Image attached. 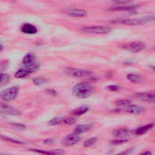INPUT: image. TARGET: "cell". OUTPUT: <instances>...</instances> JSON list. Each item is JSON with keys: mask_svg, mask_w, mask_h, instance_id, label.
I'll list each match as a JSON object with an SVG mask.
<instances>
[{"mask_svg": "<svg viewBox=\"0 0 155 155\" xmlns=\"http://www.w3.org/2000/svg\"><path fill=\"white\" fill-rule=\"evenodd\" d=\"M63 120H64V118L62 117H56V118H53L51 119L48 124L49 126H57V125H60V124H63Z\"/></svg>", "mask_w": 155, "mask_h": 155, "instance_id": "23", "label": "cell"}, {"mask_svg": "<svg viewBox=\"0 0 155 155\" xmlns=\"http://www.w3.org/2000/svg\"><path fill=\"white\" fill-rule=\"evenodd\" d=\"M0 140H5V141L9 142V143H14V144H25V142L22 141V140H17V139H13V138H9L8 136L3 135V134H0Z\"/></svg>", "mask_w": 155, "mask_h": 155, "instance_id": "22", "label": "cell"}, {"mask_svg": "<svg viewBox=\"0 0 155 155\" xmlns=\"http://www.w3.org/2000/svg\"><path fill=\"white\" fill-rule=\"evenodd\" d=\"M72 94L78 99H87L92 94V88L88 82H81L72 88Z\"/></svg>", "mask_w": 155, "mask_h": 155, "instance_id": "1", "label": "cell"}, {"mask_svg": "<svg viewBox=\"0 0 155 155\" xmlns=\"http://www.w3.org/2000/svg\"><path fill=\"white\" fill-rule=\"evenodd\" d=\"M89 110H90V108L88 106H81V107H78V108L74 109L73 110H71L70 114L75 117H79V116H82V115L86 114L89 111Z\"/></svg>", "mask_w": 155, "mask_h": 155, "instance_id": "20", "label": "cell"}, {"mask_svg": "<svg viewBox=\"0 0 155 155\" xmlns=\"http://www.w3.org/2000/svg\"><path fill=\"white\" fill-rule=\"evenodd\" d=\"M97 140H98V139H97L96 137L90 138V139H88V140H86L84 141L83 146H84V147H86V148H88V147H91V146H93V145L97 142Z\"/></svg>", "mask_w": 155, "mask_h": 155, "instance_id": "28", "label": "cell"}, {"mask_svg": "<svg viewBox=\"0 0 155 155\" xmlns=\"http://www.w3.org/2000/svg\"><path fill=\"white\" fill-rule=\"evenodd\" d=\"M140 7V5H122V6H115L110 8L111 11H133L137 9Z\"/></svg>", "mask_w": 155, "mask_h": 155, "instance_id": "16", "label": "cell"}, {"mask_svg": "<svg viewBox=\"0 0 155 155\" xmlns=\"http://www.w3.org/2000/svg\"><path fill=\"white\" fill-rule=\"evenodd\" d=\"M38 68H39V64L37 62L24 65L21 68L17 70V72L15 73V78H17V79H25V78L28 77L33 72L37 71Z\"/></svg>", "mask_w": 155, "mask_h": 155, "instance_id": "2", "label": "cell"}, {"mask_svg": "<svg viewBox=\"0 0 155 155\" xmlns=\"http://www.w3.org/2000/svg\"><path fill=\"white\" fill-rule=\"evenodd\" d=\"M29 151L35 152L39 155H63V150H39V149H29Z\"/></svg>", "mask_w": 155, "mask_h": 155, "instance_id": "10", "label": "cell"}, {"mask_svg": "<svg viewBox=\"0 0 155 155\" xmlns=\"http://www.w3.org/2000/svg\"><path fill=\"white\" fill-rule=\"evenodd\" d=\"M81 30L88 34H100L105 35L111 32V28L108 26H86L81 28Z\"/></svg>", "mask_w": 155, "mask_h": 155, "instance_id": "4", "label": "cell"}, {"mask_svg": "<svg viewBox=\"0 0 155 155\" xmlns=\"http://www.w3.org/2000/svg\"><path fill=\"white\" fill-rule=\"evenodd\" d=\"M134 1V0H111V4L115 6H122V5H128Z\"/></svg>", "mask_w": 155, "mask_h": 155, "instance_id": "25", "label": "cell"}, {"mask_svg": "<svg viewBox=\"0 0 155 155\" xmlns=\"http://www.w3.org/2000/svg\"><path fill=\"white\" fill-rule=\"evenodd\" d=\"M147 18H124V19H116L113 20L112 23H119L126 26H140L147 23Z\"/></svg>", "mask_w": 155, "mask_h": 155, "instance_id": "6", "label": "cell"}, {"mask_svg": "<svg viewBox=\"0 0 155 155\" xmlns=\"http://www.w3.org/2000/svg\"></svg>", "mask_w": 155, "mask_h": 155, "instance_id": "40", "label": "cell"}, {"mask_svg": "<svg viewBox=\"0 0 155 155\" xmlns=\"http://www.w3.org/2000/svg\"><path fill=\"white\" fill-rule=\"evenodd\" d=\"M149 68H150V69H151V70L154 72V73H155V66H150Z\"/></svg>", "mask_w": 155, "mask_h": 155, "instance_id": "37", "label": "cell"}, {"mask_svg": "<svg viewBox=\"0 0 155 155\" xmlns=\"http://www.w3.org/2000/svg\"><path fill=\"white\" fill-rule=\"evenodd\" d=\"M146 45L141 42V41H137V42H130L128 44L123 45L122 48L126 51L131 52V53H138L142 51L143 49H145Z\"/></svg>", "mask_w": 155, "mask_h": 155, "instance_id": "7", "label": "cell"}, {"mask_svg": "<svg viewBox=\"0 0 155 155\" xmlns=\"http://www.w3.org/2000/svg\"><path fill=\"white\" fill-rule=\"evenodd\" d=\"M4 49V46L2 45V43L1 42H0V51H2Z\"/></svg>", "mask_w": 155, "mask_h": 155, "instance_id": "38", "label": "cell"}, {"mask_svg": "<svg viewBox=\"0 0 155 155\" xmlns=\"http://www.w3.org/2000/svg\"><path fill=\"white\" fill-rule=\"evenodd\" d=\"M0 155H12V154H9V153H4V152H0Z\"/></svg>", "mask_w": 155, "mask_h": 155, "instance_id": "39", "label": "cell"}, {"mask_svg": "<svg viewBox=\"0 0 155 155\" xmlns=\"http://www.w3.org/2000/svg\"><path fill=\"white\" fill-rule=\"evenodd\" d=\"M140 101H146V102H155V94L149 93V92H140L133 95Z\"/></svg>", "mask_w": 155, "mask_h": 155, "instance_id": "13", "label": "cell"}, {"mask_svg": "<svg viewBox=\"0 0 155 155\" xmlns=\"http://www.w3.org/2000/svg\"><path fill=\"white\" fill-rule=\"evenodd\" d=\"M21 32L24 34H28V35H34L38 33V28L36 26L30 24V23H25L21 26L20 28Z\"/></svg>", "mask_w": 155, "mask_h": 155, "instance_id": "15", "label": "cell"}, {"mask_svg": "<svg viewBox=\"0 0 155 155\" xmlns=\"http://www.w3.org/2000/svg\"><path fill=\"white\" fill-rule=\"evenodd\" d=\"M47 92H48V93H49V94H52V95H54V96H56V95H57V91H54V90H48V91H47Z\"/></svg>", "mask_w": 155, "mask_h": 155, "instance_id": "34", "label": "cell"}, {"mask_svg": "<svg viewBox=\"0 0 155 155\" xmlns=\"http://www.w3.org/2000/svg\"><path fill=\"white\" fill-rule=\"evenodd\" d=\"M9 81H10V78L8 74L0 73V87L8 84L9 82Z\"/></svg>", "mask_w": 155, "mask_h": 155, "instance_id": "24", "label": "cell"}, {"mask_svg": "<svg viewBox=\"0 0 155 155\" xmlns=\"http://www.w3.org/2000/svg\"><path fill=\"white\" fill-rule=\"evenodd\" d=\"M66 14L70 18H85L88 15L86 10L81 8H70L66 11Z\"/></svg>", "mask_w": 155, "mask_h": 155, "instance_id": "11", "label": "cell"}, {"mask_svg": "<svg viewBox=\"0 0 155 155\" xmlns=\"http://www.w3.org/2000/svg\"><path fill=\"white\" fill-rule=\"evenodd\" d=\"M131 134V130H130L128 128H118L113 130V136L117 139H125Z\"/></svg>", "mask_w": 155, "mask_h": 155, "instance_id": "12", "label": "cell"}, {"mask_svg": "<svg viewBox=\"0 0 155 155\" xmlns=\"http://www.w3.org/2000/svg\"><path fill=\"white\" fill-rule=\"evenodd\" d=\"M125 111L128 112V113H130V114H137V115H140V114H142L146 111L145 108H143L142 106H140V105H129L127 107H125Z\"/></svg>", "mask_w": 155, "mask_h": 155, "instance_id": "14", "label": "cell"}, {"mask_svg": "<svg viewBox=\"0 0 155 155\" xmlns=\"http://www.w3.org/2000/svg\"><path fill=\"white\" fill-rule=\"evenodd\" d=\"M75 119L74 118H71V117H66L64 118V120H63V124L64 125H72L75 123Z\"/></svg>", "mask_w": 155, "mask_h": 155, "instance_id": "29", "label": "cell"}, {"mask_svg": "<svg viewBox=\"0 0 155 155\" xmlns=\"http://www.w3.org/2000/svg\"><path fill=\"white\" fill-rule=\"evenodd\" d=\"M115 104L118 107H124L125 108V107L131 104V101L130 100H119L115 102Z\"/></svg>", "mask_w": 155, "mask_h": 155, "instance_id": "27", "label": "cell"}, {"mask_svg": "<svg viewBox=\"0 0 155 155\" xmlns=\"http://www.w3.org/2000/svg\"><path fill=\"white\" fill-rule=\"evenodd\" d=\"M152 127H153V123H149V124H146V125H144V126L139 127V128H137V129L131 130V132H132L133 135L140 136V135H143V134H145L146 132H148Z\"/></svg>", "mask_w": 155, "mask_h": 155, "instance_id": "18", "label": "cell"}, {"mask_svg": "<svg viewBox=\"0 0 155 155\" xmlns=\"http://www.w3.org/2000/svg\"><path fill=\"white\" fill-rule=\"evenodd\" d=\"M0 114H4V115H19L20 110L16 109L15 107L6 103V102H0Z\"/></svg>", "mask_w": 155, "mask_h": 155, "instance_id": "8", "label": "cell"}, {"mask_svg": "<svg viewBox=\"0 0 155 155\" xmlns=\"http://www.w3.org/2000/svg\"><path fill=\"white\" fill-rule=\"evenodd\" d=\"M36 62V57H35V54L32 53V52H28L27 53L23 59H22V63L23 65H27V64H31V63H34Z\"/></svg>", "mask_w": 155, "mask_h": 155, "instance_id": "21", "label": "cell"}, {"mask_svg": "<svg viewBox=\"0 0 155 155\" xmlns=\"http://www.w3.org/2000/svg\"><path fill=\"white\" fill-rule=\"evenodd\" d=\"M10 125L14 126L16 129L18 130H26V126L24 124H20V123H10Z\"/></svg>", "mask_w": 155, "mask_h": 155, "instance_id": "32", "label": "cell"}, {"mask_svg": "<svg viewBox=\"0 0 155 155\" xmlns=\"http://www.w3.org/2000/svg\"><path fill=\"white\" fill-rule=\"evenodd\" d=\"M140 155H152V152H151L150 150H147V151L142 152V153H141V154H140Z\"/></svg>", "mask_w": 155, "mask_h": 155, "instance_id": "35", "label": "cell"}, {"mask_svg": "<svg viewBox=\"0 0 155 155\" xmlns=\"http://www.w3.org/2000/svg\"><path fill=\"white\" fill-rule=\"evenodd\" d=\"M133 150H134L133 148H130V149L125 150H123V151H121V152H120V153H118L116 155H129V154H130L133 151Z\"/></svg>", "mask_w": 155, "mask_h": 155, "instance_id": "33", "label": "cell"}, {"mask_svg": "<svg viewBox=\"0 0 155 155\" xmlns=\"http://www.w3.org/2000/svg\"><path fill=\"white\" fill-rule=\"evenodd\" d=\"M66 72L72 78L78 79V78H90L93 75V73L90 70L81 69V68H67Z\"/></svg>", "mask_w": 155, "mask_h": 155, "instance_id": "5", "label": "cell"}, {"mask_svg": "<svg viewBox=\"0 0 155 155\" xmlns=\"http://www.w3.org/2000/svg\"><path fill=\"white\" fill-rule=\"evenodd\" d=\"M53 140H44V143L45 144H51V143H53Z\"/></svg>", "mask_w": 155, "mask_h": 155, "instance_id": "36", "label": "cell"}, {"mask_svg": "<svg viewBox=\"0 0 155 155\" xmlns=\"http://www.w3.org/2000/svg\"><path fill=\"white\" fill-rule=\"evenodd\" d=\"M129 140L128 139H117L111 141V144H115V145H119V144H123L126 143Z\"/></svg>", "mask_w": 155, "mask_h": 155, "instance_id": "31", "label": "cell"}, {"mask_svg": "<svg viewBox=\"0 0 155 155\" xmlns=\"http://www.w3.org/2000/svg\"><path fill=\"white\" fill-rule=\"evenodd\" d=\"M48 82V81L45 79V78L42 77H37L35 79H33V83L37 86H40V85H44Z\"/></svg>", "mask_w": 155, "mask_h": 155, "instance_id": "26", "label": "cell"}, {"mask_svg": "<svg viewBox=\"0 0 155 155\" xmlns=\"http://www.w3.org/2000/svg\"><path fill=\"white\" fill-rule=\"evenodd\" d=\"M127 80L129 81H130L131 83L133 84H139V83H141L145 81V77L144 76H141V75H139V74H133V73H130V74H128L126 76Z\"/></svg>", "mask_w": 155, "mask_h": 155, "instance_id": "17", "label": "cell"}, {"mask_svg": "<svg viewBox=\"0 0 155 155\" xmlns=\"http://www.w3.org/2000/svg\"><path fill=\"white\" fill-rule=\"evenodd\" d=\"M93 125L91 123H89V124H80L78 125L75 130H74V133L76 134H81V133H84V132H87L89 130H91L92 129Z\"/></svg>", "mask_w": 155, "mask_h": 155, "instance_id": "19", "label": "cell"}, {"mask_svg": "<svg viewBox=\"0 0 155 155\" xmlns=\"http://www.w3.org/2000/svg\"><path fill=\"white\" fill-rule=\"evenodd\" d=\"M81 140L80 134H76V133H72V134H68L67 135L63 140H62V144L66 147H70L73 146L75 144H77L78 142H80Z\"/></svg>", "mask_w": 155, "mask_h": 155, "instance_id": "9", "label": "cell"}, {"mask_svg": "<svg viewBox=\"0 0 155 155\" xmlns=\"http://www.w3.org/2000/svg\"><path fill=\"white\" fill-rule=\"evenodd\" d=\"M18 92H19L18 87L12 86V87L7 88L4 91H2L1 93H0V98H1V100H3L5 102L12 101L16 100V98L18 95Z\"/></svg>", "mask_w": 155, "mask_h": 155, "instance_id": "3", "label": "cell"}, {"mask_svg": "<svg viewBox=\"0 0 155 155\" xmlns=\"http://www.w3.org/2000/svg\"><path fill=\"white\" fill-rule=\"evenodd\" d=\"M107 90L111 92H117L120 90V87L119 85H110L107 87Z\"/></svg>", "mask_w": 155, "mask_h": 155, "instance_id": "30", "label": "cell"}]
</instances>
